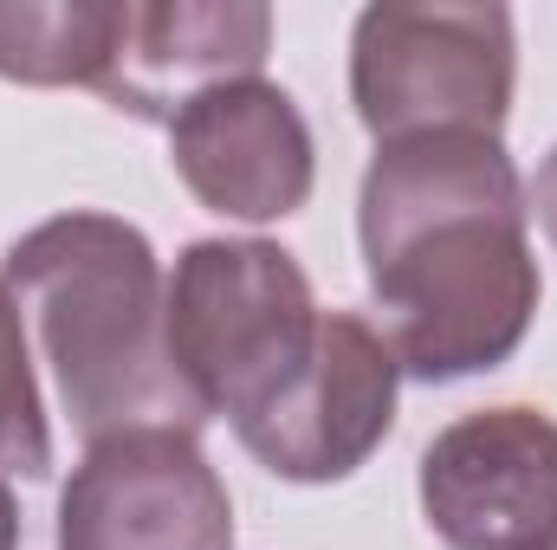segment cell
<instances>
[{
  "mask_svg": "<svg viewBox=\"0 0 557 550\" xmlns=\"http://www.w3.org/2000/svg\"><path fill=\"white\" fill-rule=\"evenodd\" d=\"M175 162L188 188L240 221L292 214L311 188V137L273 85H214L175 117Z\"/></svg>",
  "mask_w": 557,
  "mask_h": 550,
  "instance_id": "cell-8",
  "label": "cell"
},
{
  "mask_svg": "<svg viewBox=\"0 0 557 550\" xmlns=\"http://www.w3.org/2000/svg\"><path fill=\"white\" fill-rule=\"evenodd\" d=\"M421 512L447 550H557V421L480 409L421 453Z\"/></svg>",
  "mask_w": 557,
  "mask_h": 550,
  "instance_id": "cell-5",
  "label": "cell"
},
{
  "mask_svg": "<svg viewBox=\"0 0 557 550\" xmlns=\"http://www.w3.org/2000/svg\"><path fill=\"white\" fill-rule=\"evenodd\" d=\"M396 421V350L350 311L318 317L311 363L285 383L273 409H260L247 427L253 460H267L278 479H344L370 460V447Z\"/></svg>",
  "mask_w": 557,
  "mask_h": 550,
  "instance_id": "cell-6",
  "label": "cell"
},
{
  "mask_svg": "<svg viewBox=\"0 0 557 550\" xmlns=\"http://www.w3.org/2000/svg\"><path fill=\"white\" fill-rule=\"evenodd\" d=\"M7 285L39 311L65 409L85 434L195 427L201 409L182 389L162 337V278L137 227L104 214H65L7 253Z\"/></svg>",
  "mask_w": 557,
  "mask_h": 550,
  "instance_id": "cell-2",
  "label": "cell"
},
{
  "mask_svg": "<svg viewBox=\"0 0 557 550\" xmlns=\"http://www.w3.org/2000/svg\"><path fill=\"white\" fill-rule=\"evenodd\" d=\"M318 317L324 311H311V285L292 253L267 240H201L175 266L162 337L195 409L247 427L311 363Z\"/></svg>",
  "mask_w": 557,
  "mask_h": 550,
  "instance_id": "cell-3",
  "label": "cell"
},
{
  "mask_svg": "<svg viewBox=\"0 0 557 550\" xmlns=\"http://www.w3.org/2000/svg\"><path fill=\"white\" fill-rule=\"evenodd\" d=\"M532 201H539V221H545V234L557 240V155L539 168V188H532Z\"/></svg>",
  "mask_w": 557,
  "mask_h": 550,
  "instance_id": "cell-10",
  "label": "cell"
},
{
  "mask_svg": "<svg viewBox=\"0 0 557 550\" xmlns=\"http://www.w3.org/2000/svg\"><path fill=\"white\" fill-rule=\"evenodd\" d=\"M363 260L383 343L421 383L493 370L539 311L525 195L499 137L421 130L383 142L363 175Z\"/></svg>",
  "mask_w": 557,
  "mask_h": 550,
  "instance_id": "cell-1",
  "label": "cell"
},
{
  "mask_svg": "<svg viewBox=\"0 0 557 550\" xmlns=\"http://www.w3.org/2000/svg\"><path fill=\"white\" fill-rule=\"evenodd\" d=\"M512 91L506 13H486L460 52L409 46L396 13H363L357 33V111L376 137H421V130H499Z\"/></svg>",
  "mask_w": 557,
  "mask_h": 550,
  "instance_id": "cell-7",
  "label": "cell"
},
{
  "mask_svg": "<svg viewBox=\"0 0 557 550\" xmlns=\"http://www.w3.org/2000/svg\"><path fill=\"white\" fill-rule=\"evenodd\" d=\"M234 505L188 427L104 434L65 486L59 550H227Z\"/></svg>",
  "mask_w": 557,
  "mask_h": 550,
  "instance_id": "cell-4",
  "label": "cell"
},
{
  "mask_svg": "<svg viewBox=\"0 0 557 550\" xmlns=\"http://www.w3.org/2000/svg\"><path fill=\"white\" fill-rule=\"evenodd\" d=\"M0 466L13 473H46L52 466V440L39 421V389L26 370V337H20V311L0 285Z\"/></svg>",
  "mask_w": 557,
  "mask_h": 550,
  "instance_id": "cell-9",
  "label": "cell"
},
{
  "mask_svg": "<svg viewBox=\"0 0 557 550\" xmlns=\"http://www.w3.org/2000/svg\"><path fill=\"white\" fill-rule=\"evenodd\" d=\"M13 538H20V518H13V499L0 486V550H13Z\"/></svg>",
  "mask_w": 557,
  "mask_h": 550,
  "instance_id": "cell-11",
  "label": "cell"
}]
</instances>
